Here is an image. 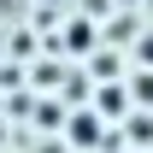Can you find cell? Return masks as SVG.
Masks as SVG:
<instances>
[{
	"mask_svg": "<svg viewBox=\"0 0 153 153\" xmlns=\"http://www.w3.org/2000/svg\"><path fill=\"white\" fill-rule=\"evenodd\" d=\"M100 118H106L100 106H94V112H76V118H65V135H71L76 147H106V130H100Z\"/></svg>",
	"mask_w": 153,
	"mask_h": 153,
	"instance_id": "cell-1",
	"label": "cell"
},
{
	"mask_svg": "<svg viewBox=\"0 0 153 153\" xmlns=\"http://www.w3.org/2000/svg\"><path fill=\"white\" fill-rule=\"evenodd\" d=\"M94 106H100V112H130V88H124V82H100V88H94Z\"/></svg>",
	"mask_w": 153,
	"mask_h": 153,
	"instance_id": "cell-2",
	"label": "cell"
},
{
	"mask_svg": "<svg viewBox=\"0 0 153 153\" xmlns=\"http://www.w3.org/2000/svg\"><path fill=\"white\" fill-rule=\"evenodd\" d=\"M130 141L135 147H153V118L147 112H130Z\"/></svg>",
	"mask_w": 153,
	"mask_h": 153,
	"instance_id": "cell-3",
	"label": "cell"
},
{
	"mask_svg": "<svg viewBox=\"0 0 153 153\" xmlns=\"http://www.w3.org/2000/svg\"><path fill=\"white\" fill-rule=\"evenodd\" d=\"M65 47H71V53H88V47H94V30H88V24H71Z\"/></svg>",
	"mask_w": 153,
	"mask_h": 153,
	"instance_id": "cell-4",
	"label": "cell"
},
{
	"mask_svg": "<svg viewBox=\"0 0 153 153\" xmlns=\"http://www.w3.org/2000/svg\"><path fill=\"white\" fill-rule=\"evenodd\" d=\"M130 94H135V100H153V71H135V82H130Z\"/></svg>",
	"mask_w": 153,
	"mask_h": 153,
	"instance_id": "cell-5",
	"label": "cell"
},
{
	"mask_svg": "<svg viewBox=\"0 0 153 153\" xmlns=\"http://www.w3.org/2000/svg\"><path fill=\"white\" fill-rule=\"evenodd\" d=\"M135 53H141V65H153V36L141 41V47H135Z\"/></svg>",
	"mask_w": 153,
	"mask_h": 153,
	"instance_id": "cell-6",
	"label": "cell"
},
{
	"mask_svg": "<svg viewBox=\"0 0 153 153\" xmlns=\"http://www.w3.org/2000/svg\"><path fill=\"white\" fill-rule=\"evenodd\" d=\"M124 6H130V0H124Z\"/></svg>",
	"mask_w": 153,
	"mask_h": 153,
	"instance_id": "cell-7",
	"label": "cell"
},
{
	"mask_svg": "<svg viewBox=\"0 0 153 153\" xmlns=\"http://www.w3.org/2000/svg\"><path fill=\"white\" fill-rule=\"evenodd\" d=\"M135 153H141V147H135Z\"/></svg>",
	"mask_w": 153,
	"mask_h": 153,
	"instance_id": "cell-8",
	"label": "cell"
}]
</instances>
